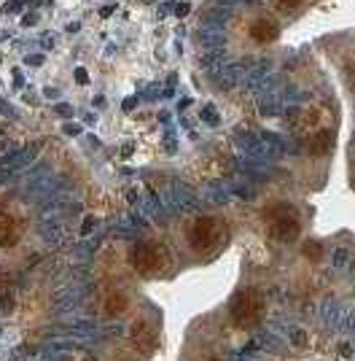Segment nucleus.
Segmentation results:
<instances>
[{"instance_id": "1", "label": "nucleus", "mask_w": 355, "mask_h": 361, "mask_svg": "<svg viewBox=\"0 0 355 361\" xmlns=\"http://www.w3.org/2000/svg\"><path fill=\"white\" fill-rule=\"evenodd\" d=\"M226 240V224L218 216H199L189 226V243L197 251H216Z\"/></svg>"}, {"instance_id": "2", "label": "nucleus", "mask_w": 355, "mask_h": 361, "mask_svg": "<svg viewBox=\"0 0 355 361\" xmlns=\"http://www.w3.org/2000/svg\"><path fill=\"white\" fill-rule=\"evenodd\" d=\"M264 313V297L259 288H245L239 291L232 302V321L235 326H253Z\"/></svg>"}, {"instance_id": "3", "label": "nucleus", "mask_w": 355, "mask_h": 361, "mask_svg": "<svg viewBox=\"0 0 355 361\" xmlns=\"http://www.w3.org/2000/svg\"><path fill=\"white\" fill-rule=\"evenodd\" d=\"M266 221H269V232L278 238V240H294L296 235H299V216H296L294 208H288V205H275V208H269L266 211Z\"/></svg>"}, {"instance_id": "4", "label": "nucleus", "mask_w": 355, "mask_h": 361, "mask_svg": "<svg viewBox=\"0 0 355 361\" xmlns=\"http://www.w3.org/2000/svg\"><path fill=\"white\" fill-rule=\"evenodd\" d=\"M130 264H132L140 275H156V272L164 267L162 248L154 245V243H140V245H135L132 254H130Z\"/></svg>"}, {"instance_id": "5", "label": "nucleus", "mask_w": 355, "mask_h": 361, "mask_svg": "<svg viewBox=\"0 0 355 361\" xmlns=\"http://www.w3.org/2000/svg\"><path fill=\"white\" fill-rule=\"evenodd\" d=\"M19 235H22L19 221H16L11 213L0 211V248H11L19 240Z\"/></svg>"}, {"instance_id": "6", "label": "nucleus", "mask_w": 355, "mask_h": 361, "mask_svg": "<svg viewBox=\"0 0 355 361\" xmlns=\"http://www.w3.org/2000/svg\"><path fill=\"white\" fill-rule=\"evenodd\" d=\"M132 340L140 350H154V345H156V331L151 329V324L140 321V324L132 326Z\"/></svg>"}, {"instance_id": "7", "label": "nucleus", "mask_w": 355, "mask_h": 361, "mask_svg": "<svg viewBox=\"0 0 355 361\" xmlns=\"http://www.w3.org/2000/svg\"><path fill=\"white\" fill-rule=\"evenodd\" d=\"M278 35V27L269 22V19H253L251 22V38L259 44H269L272 38Z\"/></svg>"}, {"instance_id": "8", "label": "nucleus", "mask_w": 355, "mask_h": 361, "mask_svg": "<svg viewBox=\"0 0 355 361\" xmlns=\"http://www.w3.org/2000/svg\"><path fill=\"white\" fill-rule=\"evenodd\" d=\"M307 149H310V154H315V157H323V154L331 151V135H328V133L312 135L310 143H307Z\"/></svg>"}, {"instance_id": "9", "label": "nucleus", "mask_w": 355, "mask_h": 361, "mask_svg": "<svg viewBox=\"0 0 355 361\" xmlns=\"http://www.w3.org/2000/svg\"><path fill=\"white\" fill-rule=\"evenodd\" d=\"M124 307H127V300H124V297H118V294L108 300V313H121Z\"/></svg>"}, {"instance_id": "10", "label": "nucleus", "mask_w": 355, "mask_h": 361, "mask_svg": "<svg viewBox=\"0 0 355 361\" xmlns=\"http://www.w3.org/2000/svg\"><path fill=\"white\" fill-rule=\"evenodd\" d=\"M318 124H320V111H318V108H312L310 114L304 116V127L312 130V127H318Z\"/></svg>"}, {"instance_id": "11", "label": "nucleus", "mask_w": 355, "mask_h": 361, "mask_svg": "<svg viewBox=\"0 0 355 361\" xmlns=\"http://www.w3.org/2000/svg\"><path fill=\"white\" fill-rule=\"evenodd\" d=\"M304 254L312 256V259H318V256H320V248H318V243H310V248H304Z\"/></svg>"}, {"instance_id": "12", "label": "nucleus", "mask_w": 355, "mask_h": 361, "mask_svg": "<svg viewBox=\"0 0 355 361\" xmlns=\"http://www.w3.org/2000/svg\"><path fill=\"white\" fill-rule=\"evenodd\" d=\"M301 0H278V6H282V8H296Z\"/></svg>"}]
</instances>
